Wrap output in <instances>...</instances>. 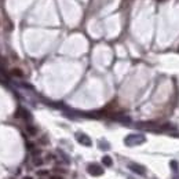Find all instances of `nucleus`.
<instances>
[{
  "mask_svg": "<svg viewBox=\"0 0 179 179\" xmlns=\"http://www.w3.org/2000/svg\"><path fill=\"white\" fill-rule=\"evenodd\" d=\"M145 142V136L139 134H131L124 139V143L127 146H135V145H141Z\"/></svg>",
  "mask_w": 179,
  "mask_h": 179,
  "instance_id": "1",
  "label": "nucleus"
},
{
  "mask_svg": "<svg viewBox=\"0 0 179 179\" xmlns=\"http://www.w3.org/2000/svg\"><path fill=\"white\" fill-rule=\"evenodd\" d=\"M87 171H88L90 175H92V176H101V175L103 174V168L99 164H95V163H92V164H88V167H87Z\"/></svg>",
  "mask_w": 179,
  "mask_h": 179,
  "instance_id": "2",
  "label": "nucleus"
},
{
  "mask_svg": "<svg viewBox=\"0 0 179 179\" xmlns=\"http://www.w3.org/2000/svg\"><path fill=\"white\" fill-rule=\"evenodd\" d=\"M76 138H77V142L80 143V145H83V146H87V148H90V146L92 145V141L90 139L88 135L81 134V132H77V134H76Z\"/></svg>",
  "mask_w": 179,
  "mask_h": 179,
  "instance_id": "3",
  "label": "nucleus"
},
{
  "mask_svg": "<svg viewBox=\"0 0 179 179\" xmlns=\"http://www.w3.org/2000/svg\"><path fill=\"white\" fill-rule=\"evenodd\" d=\"M127 167H128V170H131L134 174H138V175H141V176H145V168H143L142 166H139V164H136V163H128Z\"/></svg>",
  "mask_w": 179,
  "mask_h": 179,
  "instance_id": "4",
  "label": "nucleus"
},
{
  "mask_svg": "<svg viewBox=\"0 0 179 179\" xmlns=\"http://www.w3.org/2000/svg\"><path fill=\"white\" fill-rule=\"evenodd\" d=\"M15 116H17V117H21V119H23V120H28V121H31V120H32L31 113L28 112L25 107H18L17 114H15Z\"/></svg>",
  "mask_w": 179,
  "mask_h": 179,
  "instance_id": "5",
  "label": "nucleus"
},
{
  "mask_svg": "<svg viewBox=\"0 0 179 179\" xmlns=\"http://www.w3.org/2000/svg\"><path fill=\"white\" fill-rule=\"evenodd\" d=\"M0 83L1 84H7L9 83V76H7V73H6V70L3 69L1 65H0Z\"/></svg>",
  "mask_w": 179,
  "mask_h": 179,
  "instance_id": "6",
  "label": "nucleus"
},
{
  "mask_svg": "<svg viewBox=\"0 0 179 179\" xmlns=\"http://www.w3.org/2000/svg\"><path fill=\"white\" fill-rule=\"evenodd\" d=\"M102 163H103V166H106V167H112L113 166V161H112V157L110 156H103L102 157Z\"/></svg>",
  "mask_w": 179,
  "mask_h": 179,
  "instance_id": "7",
  "label": "nucleus"
},
{
  "mask_svg": "<svg viewBox=\"0 0 179 179\" xmlns=\"http://www.w3.org/2000/svg\"><path fill=\"white\" fill-rule=\"evenodd\" d=\"M26 132L29 135H32V136H33V135L37 134V128H36V127H33V125H31V124H28L26 125Z\"/></svg>",
  "mask_w": 179,
  "mask_h": 179,
  "instance_id": "8",
  "label": "nucleus"
},
{
  "mask_svg": "<svg viewBox=\"0 0 179 179\" xmlns=\"http://www.w3.org/2000/svg\"><path fill=\"white\" fill-rule=\"evenodd\" d=\"M44 163H45V161L43 160V158H40V157H35V158H33V163H32V164H33L35 167H41L43 164H44Z\"/></svg>",
  "mask_w": 179,
  "mask_h": 179,
  "instance_id": "9",
  "label": "nucleus"
},
{
  "mask_svg": "<svg viewBox=\"0 0 179 179\" xmlns=\"http://www.w3.org/2000/svg\"><path fill=\"white\" fill-rule=\"evenodd\" d=\"M36 175H37L39 178H44V176H48L50 175V171L48 170H37Z\"/></svg>",
  "mask_w": 179,
  "mask_h": 179,
  "instance_id": "10",
  "label": "nucleus"
},
{
  "mask_svg": "<svg viewBox=\"0 0 179 179\" xmlns=\"http://www.w3.org/2000/svg\"><path fill=\"white\" fill-rule=\"evenodd\" d=\"M11 75L15 77H23V72L21 69H13L11 70Z\"/></svg>",
  "mask_w": 179,
  "mask_h": 179,
  "instance_id": "11",
  "label": "nucleus"
},
{
  "mask_svg": "<svg viewBox=\"0 0 179 179\" xmlns=\"http://www.w3.org/2000/svg\"><path fill=\"white\" fill-rule=\"evenodd\" d=\"M54 174H59V175H62V174H66V170H63V168H61V167H55L53 170Z\"/></svg>",
  "mask_w": 179,
  "mask_h": 179,
  "instance_id": "12",
  "label": "nucleus"
},
{
  "mask_svg": "<svg viewBox=\"0 0 179 179\" xmlns=\"http://www.w3.org/2000/svg\"><path fill=\"white\" fill-rule=\"evenodd\" d=\"M99 148L101 149H109V143L107 142H105V141H99Z\"/></svg>",
  "mask_w": 179,
  "mask_h": 179,
  "instance_id": "13",
  "label": "nucleus"
},
{
  "mask_svg": "<svg viewBox=\"0 0 179 179\" xmlns=\"http://www.w3.org/2000/svg\"><path fill=\"white\" fill-rule=\"evenodd\" d=\"M50 179H63V178H62V175H59V174H53V175H50Z\"/></svg>",
  "mask_w": 179,
  "mask_h": 179,
  "instance_id": "14",
  "label": "nucleus"
},
{
  "mask_svg": "<svg viewBox=\"0 0 179 179\" xmlns=\"http://www.w3.org/2000/svg\"><path fill=\"white\" fill-rule=\"evenodd\" d=\"M32 154H33V156H40L41 154V150H39V149H35V150H32Z\"/></svg>",
  "mask_w": 179,
  "mask_h": 179,
  "instance_id": "15",
  "label": "nucleus"
},
{
  "mask_svg": "<svg viewBox=\"0 0 179 179\" xmlns=\"http://www.w3.org/2000/svg\"><path fill=\"white\" fill-rule=\"evenodd\" d=\"M47 160H55L57 161V157L54 156V154H47Z\"/></svg>",
  "mask_w": 179,
  "mask_h": 179,
  "instance_id": "16",
  "label": "nucleus"
},
{
  "mask_svg": "<svg viewBox=\"0 0 179 179\" xmlns=\"http://www.w3.org/2000/svg\"><path fill=\"white\" fill-rule=\"evenodd\" d=\"M171 167H172L174 170H178V164H176L175 161H172V163H171Z\"/></svg>",
  "mask_w": 179,
  "mask_h": 179,
  "instance_id": "17",
  "label": "nucleus"
},
{
  "mask_svg": "<svg viewBox=\"0 0 179 179\" xmlns=\"http://www.w3.org/2000/svg\"><path fill=\"white\" fill-rule=\"evenodd\" d=\"M23 179H33V178H32V176H25Z\"/></svg>",
  "mask_w": 179,
  "mask_h": 179,
  "instance_id": "18",
  "label": "nucleus"
},
{
  "mask_svg": "<svg viewBox=\"0 0 179 179\" xmlns=\"http://www.w3.org/2000/svg\"><path fill=\"white\" fill-rule=\"evenodd\" d=\"M39 179H44V178H39Z\"/></svg>",
  "mask_w": 179,
  "mask_h": 179,
  "instance_id": "19",
  "label": "nucleus"
}]
</instances>
